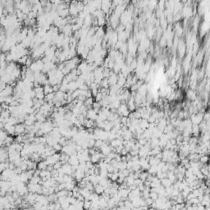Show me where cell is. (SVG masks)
Here are the masks:
<instances>
[{"label":"cell","instance_id":"cell-5","mask_svg":"<svg viewBox=\"0 0 210 210\" xmlns=\"http://www.w3.org/2000/svg\"><path fill=\"white\" fill-rule=\"evenodd\" d=\"M47 166H48V163L45 160H41L39 162H37V168L40 170H44L47 168Z\"/></svg>","mask_w":210,"mask_h":210},{"label":"cell","instance_id":"cell-7","mask_svg":"<svg viewBox=\"0 0 210 210\" xmlns=\"http://www.w3.org/2000/svg\"><path fill=\"white\" fill-rule=\"evenodd\" d=\"M8 133L5 131L4 130H0V141H4V140L7 138L8 136Z\"/></svg>","mask_w":210,"mask_h":210},{"label":"cell","instance_id":"cell-9","mask_svg":"<svg viewBox=\"0 0 210 210\" xmlns=\"http://www.w3.org/2000/svg\"><path fill=\"white\" fill-rule=\"evenodd\" d=\"M200 162H202V163L204 164H205L207 163V162H208V155H202L200 156V158H199V160Z\"/></svg>","mask_w":210,"mask_h":210},{"label":"cell","instance_id":"cell-8","mask_svg":"<svg viewBox=\"0 0 210 210\" xmlns=\"http://www.w3.org/2000/svg\"><path fill=\"white\" fill-rule=\"evenodd\" d=\"M91 201L90 199H85L84 200V204H83V208H86V209H89L90 208V206H91Z\"/></svg>","mask_w":210,"mask_h":210},{"label":"cell","instance_id":"cell-12","mask_svg":"<svg viewBox=\"0 0 210 210\" xmlns=\"http://www.w3.org/2000/svg\"><path fill=\"white\" fill-rule=\"evenodd\" d=\"M148 175H149V173H148V172H142L140 173V179L141 180V181H146V179H147V176H148Z\"/></svg>","mask_w":210,"mask_h":210},{"label":"cell","instance_id":"cell-11","mask_svg":"<svg viewBox=\"0 0 210 210\" xmlns=\"http://www.w3.org/2000/svg\"><path fill=\"white\" fill-rule=\"evenodd\" d=\"M52 91H54V90H52V87H51L50 86H45L44 87V94H49V93H52Z\"/></svg>","mask_w":210,"mask_h":210},{"label":"cell","instance_id":"cell-13","mask_svg":"<svg viewBox=\"0 0 210 210\" xmlns=\"http://www.w3.org/2000/svg\"><path fill=\"white\" fill-rule=\"evenodd\" d=\"M149 197L154 201L159 198V194H158L157 192H154V191H150L149 192Z\"/></svg>","mask_w":210,"mask_h":210},{"label":"cell","instance_id":"cell-19","mask_svg":"<svg viewBox=\"0 0 210 210\" xmlns=\"http://www.w3.org/2000/svg\"><path fill=\"white\" fill-rule=\"evenodd\" d=\"M122 172V174L125 176V177L126 176H129V174H130V172H129V170L127 169V168H126V169H124V170H122V171H121Z\"/></svg>","mask_w":210,"mask_h":210},{"label":"cell","instance_id":"cell-6","mask_svg":"<svg viewBox=\"0 0 210 210\" xmlns=\"http://www.w3.org/2000/svg\"><path fill=\"white\" fill-rule=\"evenodd\" d=\"M90 200L91 202H95V201H98L99 199V195H98L97 193L95 192H92L90 194Z\"/></svg>","mask_w":210,"mask_h":210},{"label":"cell","instance_id":"cell-15","mask_svg":"<svg viewBox=\"0 0 210 210\" xmlns=\"http://www.w3.org/2000/svg\"><path fill=\"white\" fill-rule=\"evenodd\" d=\"M62 162L59 160V161L56 162L55 163H54V165H52V167H54V169L57 170V169H59L60 167H62Z\"/></svg>","mask_w":210,"mask_h":210},{"label":"cell","instance_id":"cell-16","mask_svg":"<svg viewBox=\"0 0 210 210\" xmlns=\"http://www.w3.org/2000/svg\"><path fill=\"white\" fill-rule=\"evenodd\" d=\"M118 172H113L112 176H111V178H110V180H111L112 181H116L117 180V178H118Z\"/></svg>","mask_w":210,"mask_h":210},{"label":"cell","instance_id":"cell-3","mask_svg":"<svg viewBox=\"0 0 210 210\" xmlns=\"http://www.w3.org/2000/svg\"><path fill=\"white\" fill-rule=\"evenodd\" d=\"M160 183H161V185H162L164 187H168V186L172 185V182L167 177H164V178L160 179Z\"/></svg>","mask_w":210,"mask_h":210},{"label":"cell","instance_id":"cell-20","mask_svg":"<svg viewBox=\"0 0 210 210\" xmlns=\"http://www.w3.org/2000/svg\"><path fill=\"white\" fill-rule=\"evenodd\" d=\"M127 153H128V152L127 151V149H125V147H124V148L122 149V151H121L120 154H121V155H127Z\"/></svg>","mask_w":210,"mask_h":210},{"label":"cell","instance_id":"cell-14","mask_svg":"<svg viewBox=\"0 0 210 210\" xmlns=\"http://www.w3.org/2000/svg\"><path fill=\"white\" fill-rule=\"evenodd\" d=\"M62 145H60L59 143H57L52 146V149H54L57 153H58V152H60L62 150Z\"/></svg>","mask_w":210,"mask_h":210},{"label":"cell","instance_id":"cell-4","mask_svg":"<svg viewBox=\"0 0 210 210\" xmlns=\"http://www.w3.org/2000/svg\"><path fill=\"white\" fill-rule=\"evenodd\" d=\"M94 191L95 193H97L98 195H100L104 191V187L102 186L101 185H99V184H97V185H94Z\"/></svg>","mask_w":210,"mask_h":210},{"label":"cell","instance_id":"cell-17","mask_svg":"<svg viewBox=\"0 0 210 210\" xmlns=\"http://www.w3.org/2000/svg\"><path fill=\"white\" fill-rule=\"evenodd\" d=\"M190 201L191 202L192 204H197L199 203V199H198L197 197H194V198L191 199H190Z\"/></svg>","mask_w":210,"mask_h":210},{"label":"cell","instance_id":"cell-2","mask_svg":"<svg viewBox=\"0 0 210 210\" xmlns=\"http://www.w3.org/2000/svg\"><path fill=\"white\" fill-rule=\"evenodd\" d=\"M98 117V113L94 111L93 108H90L87 110V113H86V118L89 119H92L94 121H95Z\"/></svg>","mask_w":210,"mask_h":210},{"label":"cell","instance_id":"cell-18","mask_svg":"<svg viewBox=\"0 0 210 210\" xmlns=\"http://www.w3.org/2000/svg\"><path fill=\"white\" fill-rule=\"evenodd\" d=\"M145 199V202H146V204L148 206H150L151 205V204L154 202V200L153 199H152L150 197H148V198H146V199Z\"/></svg>","mask_w":210,"mask_h":210},{"label":"cell","instance_id":"cell-10","mask_svg":"<svg viewBox=\"0 0 210 210\" xmlns=\"http://www.w3.org/2000/svg\"><path fill=\"white\" fill-rule=\"evenodd\" d=\"M108 172L107 169H99V175L102 178H108Z\"/></svg>","mask_w":210,"mask_h":210},{"label":"cell","instance_id":"cell-1","mask_svg":"<svg viewBox=\"0 0 210 210\" xmlns=\"http://www.w3.org/2000/svg\"><path fill=\"white\" fill-rule=\"evenodd\" d=\"M25 134V126L23 123H17L15 125V135H22Z\"/></svg>","mask_w":210,"mask_h":210}]
</instances>
